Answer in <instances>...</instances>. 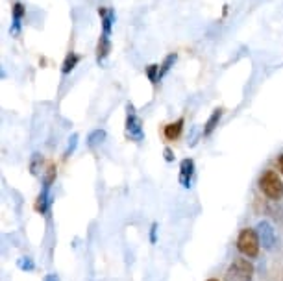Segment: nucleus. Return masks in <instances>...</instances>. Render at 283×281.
Masks as SVG:
<instances>
[{
    "label": "nucleus",
    "instance_id": "1",
    "mask_svg": "<svg viewBox=\"0 0 283 281\" xmlns=\"http://www.w3.org/2000/svg\"><path fill=\"white\" fill-rule=\"evenodd\" d=\"M235 248L239 254L246 257V259H256L261 254V239L256 228H243L239 231L237 241H235Z\"/></svg>",
    "mask_w": 283,
    "mask_h": 281
},
{
    "label": "nucleus",
    "instance_id": "2",
    "mask_svg": "<svg viewBox=\"0 0 283 281\" xmlns=\"http://www.w3.org/2000/svg\"><path fill=\"white\" fill-rule=\"evenodd\" d=\"M254 276H256V267L252 259L235 257L224 272V281H254Z\"/></svg>",
    "mask_w": 283,
    "mask_h": 281
},
{
    "label": "nucleus",
    "instance_id": "3",
    "mask_svg": "<svg viewBox=\"0 0 283 281\" xmlns=\"http://www.w3.org/2000/svg\"><path fill=\"white\" fill-rule=\"evenodd\" d=\"M259 189L272 202L283 200V180L280 178V174H278L276 170L272 169L263 170V174L259 176Z\"/></svg>",
    "mask_w": 283,
    "mask_h": 281
},
{
    "label": "nucleus",
    "instance_id": "4",
    "mask_svg": "<svg viewBox=\"0 0 283 281\" xmlns=\"http://www.w3.org/2000/svg\"><path fill=\"white\" fill-rule=\"evenodd\" d=\"M124 130H126V135L132 139L133 143L145 141V126H143V120H141V117L137 115V109H135L133 104L126 105Z\"/></svg>",
    "mask_w": 283,
    "mask_h": 281
},
{
    "label": "nucleus",
    "instance_id": "5",
    "mask_svg": "<svg viewBox=\"0 0 283 281\" xmlns=\"http://www.w3.org/2000/svg\"><path fill=\"white\" fill-rule=\"evenodd\" d=\"M257 233H259V239H261V246H263L265 250H274L278 244V233L276 229H274V226L269 222V220H259L256 226Z\"/></svg>",
    "mask_w": 283,
    "mask_h": 281
},
{
    "label": "nucleus",
    "instance_id": "6",
    "mask_svg": "<svg viewBox=\"0 0 283 281\" xmlns=\"http://www.w3.org/2000/svg\"><path fill=\"white\" fill-rule=\"evenodd\" d=\"M194 172H196V165H194V159L192 157H185L180 161V185L184 189H191L192 185V178H194Z\"/></svg>",
    "mask_w": 283,
    "mask_h": 281
},
{
    "label": "nucleus",
    "instance_id": "7",
    "mask_svg": "<svg viewBox=\"0 0 283 281\" xmlns=\"http://www.w3.org/2000/svg\"><path fill=\"white\" fill-rule=\"evenodd\" d=\"M26 15V7L22 2H15L13 7H11V26H9V33L17 37L20 35V30H22V19Z\"/></svg>",
    "mask_w": 283,
    "mask_h": 281
},
{
    "label": "nucleus",
    "instance_id": "8",
    "mask_svg": "<svg viewBox=\"0 0 283 281\" xmlns=\"http://www.w3.org/2000/svg\"><path fill=\"white\" fill-rule=\"evenodd\" d=\"M184 126H185V118L180 117L178 120H174V122H169V124H165L163 128V135L165 139L172 143V141H178L182 137V133H184Z\"/></svg>",
    "mask_w": 283,
    "mask_h": 281
},
{
    "label": "nucleus",
    "instance_id": "9",
    "mask_svg": "<svg viewBox=\"0 0 283 281\" xmlns=\"http://www.w3.org/2000/svg\"><path fill=\"white\" fill-rule=\"evenodd\" d=\"M98 15H100V22H102V33L105 35H111L113 32V24H115V9L113 7H98Z\"/></svg>",
    "mask_w": 283,
    "mask_h": 281
},
{
    "label": "nucleus",
    "instance_id": "10",
    "mask_svg": "<svg viewBox=\"0 0 283 281\" xmlns=\"http://www.w3.org/2000/svg\"><path fill=\"white\" fill-rule=\"evenodd\" d=\"M111 54V37L105 35V33H100L98 43H96V61L98 65H102L105 59L109 58Z\"/></svg>",
    "mask_w": 283,
    "mask_h": 281
},
{
    "label": "nucleus",
    "instance_id": "11",
    "mask_svg": "<svg viewBox=\"0 0 283 281\" xmlns=\"http://www.w3.org/2000/svg\"><path fill=\"white\" fill-rule=\"evenodd\" d=\"M224 117V109L222 107H217V109H213V113L209 115V118L205 120L204 124V130H202V135L204 137H209L213 131L218 128V122H220V118Z\"/></svg>",
    "mask_w": 283,
    "mask_h": 281
},
{
    "label": "nucleus",
    "instance_id": "12",
    "mask_svg": "<svg viewBox=\"0 0 283 281\" xmlns=\"http://www.w3.org/2000/svg\"><path fill=\"white\" fill-rule=\"evenodd\" d=\"M82 61V56L76 52H69L63 59V63H61V74L67 76V74H71V72L78 67V63Z\"/></svg>",
    "mask_w": 283,
    "mask_h": 281
},
{
    "label": "nucleus",
    "instance_id": "13",
    "mask_svg": "<svg viewBox=\"0 0 283 281\" xmlns=\"http://www.w3.org/2000/svg\"><path fill=\"white\" fill-rule=\"evenodd\" d=\"M176 61H178V54H176V52L169 54V56L163 59V63L159 65V82H161V80H163L165 76L171 72V69L174 67V63H176Z\"/></svg>",
    "mask_w": 283,
    "mask_h": 281
},
{
    "label": "nucleus",
    "instance_id": "14",
    "mask_svg": "<svg viewBox=\"0 0 283 281\" xmlns=\"http://www.w3.org/2000/svg\"><path fill=\"white\" fill-rule=\"evenodd\" d=\"M105 137H107L105 130H102V128H96V130H93L91 133L87 135V146H89V148H94V146H98V144L104 143Z\"/></svg>",
    "mask_w": 283,
    "mask_h": 281
},
{
    "label": "nucleus",
    "instance_id": "15",
    "mask_svg": "<svg viewBox=\"0 0 283 281\" xmlns=\"http://www.w3.org/2000/svg\"><path fill=\"white\" fill-rule=\"evenodd\" d=\"M17 267L22 272H33L35 270V263H33V259L30 255H22V257H19V261H17Z\"/></svg>",
    "mask_w": 283,
    "mask_h": 281
},
{
    "label": "nucleus",
    "instance_id": "16",
    "mask_svg": "<svg viewBox=\"0 0 283 281\" xmlns=\"http://www.w3.org/2000/svg\"><path fill=\"white\" fill-rule=\"evenodd\" d=\"M146 72V78L150 80V84L152 85H156L159 82V65L158 63H152V65H148L145 69Z\"/></svg>",
    "mask_w": 283,
    "mask_h": 281
},
{
    "label": "nucleus",
    "instance_id": "17",
    "mask_svg": "<svg viewBox=\"0 0 283 281\" xmlns=\"http://www.w3.org/2000/svg\"><path fill=\"white\" fill-rule=\"evenodd\" d=\"M39 167H43V157L39 154H33L32 157V163H30V170H32V174H39Z\"/></svg>",
    "mask_w": 283,
    "mask_h": 281
},
{
    "label": "nucleus",
    "instance_id": "18",
    "mask_svg": "<svg viewBox=\"0 0 283 281\" xmlns=\"http://www.w3.org/2000/svg\"><path fill=\"white\" fill-rule=\"evenodd\" d=\"M76 146H78V135L74 133V135H71V139H69V146H67L65 157L71 156V154H73V152L76 150Z\"/></svg>",
    "mask_w": 283,
    "mask_h": 281
},
{
    "label": "nucleus",
    "instance_id": "19",
    "mask_svg": "<svg viewBox=\"0 0 283 281\" xmlns=\"http://www.w3.org/2000/svg\"><path fill=\"white\" fill-rule=\"evenodd\" d=\"M150 242L152 244L158 242V222H152L150 226Z\"/></svg>",
    "mask_w": 283,
    "mask_h": 281
},
{
    "label": "nucleus",
    "instance_id": "20",
    "mask_svg": "<svg viewBox=\"0 0 283 281\" xmlns=\"http://www.w3.org/2000/svg\"><path fill=\"white\" fill-rule=\"evenodd\" d=\"M163 157H165V161H167V163H172V161L176 159V156H174L172 148H169V146H167V148L163 150Z\"/></svg>",
    "mask_w": 283,
    "mask_h": 281
},
{
    "label": "nucleus",
    "instance_id": "21",
    "mask_svg": "<svg viewBox=\"0 0 283 281\" xmlns=\"http://www.w3.org/2000/svg\"><path fill=\"white\" fill-rule=\"evenodd\" d=\"M276 165H278V170H280V174L283 176V154H280V156H278Z\"/></svg>",
    "mask_w": 283,
    "mask_h": 281
},
{
    "label": "nucleus",
    "instance_id": "22",
    "mask_svg": "<svg viewBox=\"0 0 283 281\" xmlns=\"http://www.w3.org/2000/svg\"><path fill=\"white\" fill-rule=\"evenodd\" d=\"M43 281H60V280H58L56 274H46L45 278H43Z\"/></svg>",
    "mask_w": 283,
    "mask_h": 281
},
{
    "label": "nucleus",
    "instance_id": "23",
    "mask_svg": "<svg viewBox=\"0 0 283 281\" xmlns=\"http://www.w3.org/2000/svg\"><path fill=\"white\" fill-rule=\"evenodd\" d=\"M205 281H220V280H218V278H207Z\"/></svg>",
    "mask_w": 283,
    "mask_h": 281
}]
</instances>
